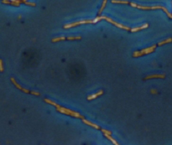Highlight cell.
Segmentation results:
<instances>
[{
  "instance_id": "cell-1",
  "label": "cell",
  "mask_w": 172,
  "mask_h": 145,
  "mask_svg": "<svg viewBox=\"0 0 172 145\" xmlns=\"http://www.w3.org/2000/svg\"><path fill=\"white\" fill-rule=\"evenodd\" d=\"M129 4L132 6V7H134V8H138V9H143V10H147V9H150V10H152V9H163L164 11H165V13L167 14V16L169 17L170 18H172V14L171 13H170V12L167 10L166 8L163 7V6H160V5H156V6H142V5H139V4H133V3H129Z\"/></svg>"
},
{
  "instance_id": "cell-2",
  "label": "cell",
  "mask_w": 172,
  "mask_h": 145,
  "mask_svg": "<svg viewBox=\"0 0 172 145\" xmlns=\"http://www.w3.org/2000/svg\"><path fill=\"white\" fill-rule=\"evenodd\" d=\"M56 110L58 112H60L61 113L63 114H66V115H68V116H71V117H74V118H81V119H83L84 117L82 115H81L80 113L76 112H74V111L70 110V109L66 108V107H56Z\"/></svg>"
},
{
  "instance_id": "cell-3",
  "label": "cell",
  "mask_w": 172,
  "mask_h": 145,
  "mask_svg": "<svg viewBox=\"0 0 172 145\" xmlns=\"http://www.w3.org/2000/svg\"><path fill=\"white\" fill-rule=\"evenodd\" d=\"M93 24V20L91 19H88V20H82V21H77V22L75 23H71V24H68L64 25V29H70L71 27H75V26H77L79 24Z\"/></svg>"
},
{
  "instance_id": "cell-4",
  "label": "cell",
  "mask_w": 172,
  "mask_h": 145,
  "mask_svg": "<svg viewBox=\"0 0 172 145\" xmlns=\"http://www.w3.org/2000/svg\"><path fill=\"white\" fill-rule=\"evenodd\" d=\"M103 19H106V20H107V22L111 23V24H113V25H115L116 27H118V28H120V29H123V30H130V29L128 27H127V26H125V25H123V24H119V23L115 22V21H113V19H112V18H108V17H107V16H104Z\"/></svg>"
},
{
  "instance_id": "cell-5",
  "label": "cell",
  "mask_w": 172,
  "mask_h": 145,
  "mask_svg": "<svg viewBox=\"0 0 172 145\" xmlns=\"http://www.w3.org/2000/svg\"><path fill=\"white\" fill-rule=\"evenodd\" d=\"M155 48H156V45H153V46H151V47L145 48V49H144V50H140V53L142 54V55H148V54L152 53V52H153L154 50H155Z\"/></svg>"
},
{
  "instance_id": "cell-6",
  "label": "cell",
  "mask_w": 172,
  "mask_h": 145,
  "mask_svg": "<svg viewBox=\"0 0 172 145\" xmlns=\"http://www.w3.org/2000/svg\"><path fill=\"white\" fill-rule=\"evenodd\" d=\"M10 80H11V81H12V83H13V85H14L15 86H16L17 88L18 89H19V90H21L22 92H25V93H30V91H29V90H27V89H25V88H24V87H22V86H20V85H19L18 83L15 81V80L13 79V77H11L10 78Z\"/></svg>"
},
{
  "instance_id": "cell-7",
  "label": "cell",
  "mask_w": 172,
  "mask_h": 145,
  "mask_svg": "<svg viewBox=\"0 0 172 145\" xmlns=\"http://www.w3.org/2000/svg\"><path fill=\"white\" fill-rule=\"evenodd\" d=\"M152 78H160V79H164L165 78V75H163V74H154V75H147L144 79L145 80H149V79H152Z\"/></svg>"
},
{
  "instance_id": "cell-8",
  "label": "cell",
  "mask_w": 172,
  "mask_h": 145,
  "mask_svg": "<svg viewBox=\"0 0 172 145\" xmlns=\"http://www.w3.org/2000/svg\"><path fill=\"white\" fill-rule=\"evenodd\" d=\"M103 94V91H99L98 92H97V93H95V94H93V95H90V96H88L87 97V100L88 101H90V100H93V99H95V98H97V97H99V96H101V95H102Z\"/></svg>"
},
{
  "instance_id": "cell-9",
  "label": "cell",
  "mask_w": 172,
  "mask_h": 145,
  "mask_svg": "<svg viewBox=\"0 0 172 145\" xmlns=\"http://www.w3.org/2000/svg\"><path fill=\"white\" fill-rule=\"evenodd\" d=\"M81 120H82V122H83V123H85V124L88 125V126H91V127H94V128H96V129H100V127H99V126H97V125L95 124V123H91L90 121H88V120L85 119V118H83V119H81Z\"/></svg>"
},
{
  "instance_id": "cell-10",
  "label": "cell",
  "mask_w": 172,
  "mask_h": 145,
  "mask_svg": "<svg viewBox=\"0 0 172 145\" xmlns=\"http://www.w3.org/2000/svg\"><path fill=\"white\" fill-rule=\"evenodd\" d=\"M147 27H149V24L146 23V24H143V25L140 26V27H137V28H133V29H131V30H130V31H131V32H137V31H139V30H144V29H146Z\"/></svg>"
},
{
  "instance_id": "cell-11",
  "label": "cell",
  "mask_w": 172,
  "mask_h": 145,
  "mask_svg": "<svg viewBox=\"0 0 172 145\" xmlns=\"http://www.w3.org/2000/svg\"><path fill=\"white\" fill-rule=\"evenodd\" d=\"M44 101H45L46 103H49V104H50V105H52V106H55L56 107H60L61 106L60 105H58L57 103H56V102H54V101H52L51 100H50V99H47V98H44Z\"/></svg>"
},
{
  "instance_id": "cell-12",
  "label": "cell",
  "mask_w": 172,
  "mask_h": 145,
  "mask_svg": "<svg viewBox=\"0 0 172 145\" xmlns=\"http://www.w3.org/2000/svg\"><path fill=\"white\" fill-rule=\"evenodd\" d=\"M104 136H105L106 138H107V139H109L110 141H111L112 143H113V144H115V145H118V144H119V143H118V142H117L116 140L114 139V138H112V136H111V135H108V134H104Z\"/></svg>"
},
{
  "instance_id": "cell-13",
  "label": "cell",
  "mask_w": 172,
  "mask_h": 145,
  "mask_svg": "<svg viewBox=\"0 0 172 145\" xmlns=\"http://www.w3.org/2000/svg\"><path fill=\"white\" fill-rule=\"evenodd\" d=\"M113 4H128L129 3L126 0V1H124V0H112L111 1Z\"/></svg>"
},
{
  "instance_id": "cell-14",
  "label": "cell",
  "mask_w": 172,
  "mask_h": 145,
  "mask_svg": "<svg viewBox=\"0 0 172 145\" xmlns=\"http://www.w3.org/2000/svg\"><path fill=\"white\" fill-rule=\"evenodd\" d=\"M171 42H172V39L171 38H169V39H167V40H165L160 41L159 43H158V45L161 46V45H163V44H167V43H171Z\"/></svg>"
},
{
  "instance_id": "cell-15",
  "label": "cell",
  "mask_w": 172,
  "mask_h": 145,
  "mask_svg": "<svg viewBox=\"0 0 172 145\" xmlns=\"http://www.w3.org/2000/svg\"><path fill=\"white\" fill-rule=\"evenodd\" d=\"M66 40V37H64V36H61V37H57V38H54V39H52V42L53 43H55V42H58V41H60V40Z\"/></svg>"
},
{
  "instance_id": "cell-16",
  "label": "cell",
  "mask_w": 172,
  "mask_h": 145,
  "mask_svg": "<svg viewBox=\"0 0 172 145\" xmlns=\"http://www.w3.org/2000/svg\"><path fill=\"white\" fill-rule=\"evenodd\" d=\"M106 4H107V0H103V3H102V7H101L100 10H99V12H98V14H99V15H100L101 13H102V10H103L104 8H105Z\"/></svg>"
},
{
  "instance_id": "cell-17",
  "label": "cell",
  "mask_w": 172,
  "mask_h": 145,
  "mask_svg": "<svg viewBox=\"0 0 172 145\" xmlns=\"http://www.w3.org/2000/svg\"><path fill=\"white\" fill-rule=\"evenodd\" d=\"M81 36H71V37H66V40H81Z\"/></svg>"
},
{
  "instance_id": "cell-18",
  "label": "cell",
  "mask_w": 172,
  "mask_h": 145,
  "mask_svg": "<svg viewBox=\"0 0 172 145\" xmlns=\"http://www.w3.org/2000/svg\"><path fill=\"white\" fill-rule=\"evenodd\" d=\"M102 132H103V134H108V135H112V132L108 130H106V129H102Z\"/></svg>"
},
{
  "instance_id": "cell-19",
  "label": "cell",
  "mask_w": 172,
  "mask_h": 145,
  "mask_svg": "<svg viewBox=\"0 0 172 145\" xmlns=\"http://www.w3.org/2000/svg\"><path fill=\"white\" fill-rule=\"evenodd\" d=\"M24 4H26V5H30V6H33V7H35L36 6V4H35V3H29V2H24Z\"/></svg>"
},
{
  "instance_id": "cell-20",
  "label": "cell",
  "mask_w": 172,
  "mask_h": 145,
  "mask_svg": "<svg viewBox=\"0 0 172 145\" xmlns=\"http://www.w3.org/2000/svg\"><path fill=\"white\" fill-rule=\"evenodd\" d=\"M0 71H4V66H3V61L2 60H0Z\"/></svg>"
},
{
  "instance_id": "cell-21",
  "label": "cell",
  "mask_w": 172,
  "mask_h": 145,
  "mask_svg": "<svg viewBox=\"0 0 172 145\" xmlns=\"http://www.w3.org/2000/svg\"><path fill=\"white\" fill-rule=\"evenodd\" d=\"M30 94H33L35 96H40V93L38 92H35V91H30Z\"/></svg>"
},
{
  "instance_id": "cell-22",
  "label": "cell",
  "mask_w": 172,
  "mask_h": 145,
  "mask_svg": "<svg viewBox=\"0 0 172 145\" xmlns=\"http://www.w3.org/2000/svg\"><path fill=\"white\" fill-rule=\"evenodd\" d=\"M151 93H154V94H157L158 92L156 90H151Z\"/></svg>"
}]
</instances>
